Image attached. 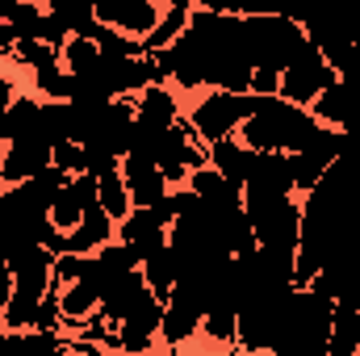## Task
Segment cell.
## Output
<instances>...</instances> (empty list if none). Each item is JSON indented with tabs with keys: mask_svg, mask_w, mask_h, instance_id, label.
<instances>
[{
	"mask_svg": "<svg viewBox=\"0 0 360 356\" xmlns=\"http://www.w3.org/2000/svg\"><path fill=\"white\" fill-rule=\"evenodd\" d=\"M323 130V122L310 109H297L281 96H256V113L239 126V143L256 155H293L306 151L314 143V134Z\"/></svg>",
	"mask_w": 360,
	"mask_h": 356,
	"instance_id": "obj_1",
	"label": "cell"
},
{
	"mask_svg": "<svg viewBox=\"0 0 360 356\" xmlns=\"http://www.w3.org/2000/svg\"><path fill=\"white\" fill-rule=\"evenodd\" d=\"M331 314L335 306L327 298H319L314 289H293L272 356H327L331 344Z\"/></svg>",
	"mask_w": 360,
	"mask_h": 356,
	"instance_id": "obj_2",
	"label": "cell"
},
{
	"mask_svg": "<svg viewBox=\"0 0 360 356\" xmlns=\"http://www.w3.org/2000/svg\"><path fill=\"white\" fill-rule=\"evenodd\" d=\"M248 25V46H252V68L256 72H289L293 59L306 51L302 21L281 17V13H243Z\"/></svg>",
	"mask_w": 360,
	"mask_h": 356,
	"instance_id": "obj_3",
	"label": "cell"
},
{
	"mask_svg": "<svg viewBox=\"0 0 360 356\" xmlns=\"http://www.w3.org/2000/svg\"><path fill=\"white\" fill-rule=\"evenodd\" d=\"M243 214H248V222L256 231V248L297 252V239H302V205L293 197L243 193Z\"/></svg>",
	"mask_w": 360,
	"mask_h": 356,
	"instance_id": "obj_4",
	"label": "cell"
},
{
	"mask_svg": "<svg viewBox=\"0 0 360 356\" xmlns=\"http://www.w3.org/2000/svg\"><path fill=\"white\" fill-rule=\"evenodd\" d=\"M289 293H293V285H285V289H256L243 302L239 327H235V344L243 352H252V356L272 352L276 331H281V319H285V306H289Z\"/></svg>",
	"mask_w": 360,
	"mask_h": 356,
	"instance_id": "obj_5",
	"label": "cell"
},
{
	"mask_svg": "<svg viewBox=\"0 0 360 356\" xmlns=\"http://www.w3.org/2000/svg\"><path fill=\"white\" fill-rule=\"evenodd\" d=\"M256 113V96L248 92V96H239V92H205L193 109H188V130H193V139H201L205 147H214V143H222V139H231L248 117Z\"/></svg>",
	"mask_w": 360,
	"mask_h": 356,
	"instance_id": "obj_6",
	"label": "cell"
},
{
	"mask_svg": "<svg viewBox=\"0 0 360 356\" xmlns=\"http://www.w3.org/2000/svg\"><path fill=\"white\" fill-rule=\"evenodd\" d=\"M331 84H335V72L327 68L323 51H314V46L306 42V51L293 59V68L281 72V92H276V96L289 101V105H297V109H310Z\"/></svg>",
	"mask_w": 360,
	"mask_h": 356,
	"instance_id": "obj_7",
	"label": "cell"
},
{
	"mask_svg": "<svg viewBox=\"0 0 360 356\" xmlns=\"http://www.w3.org/2000/svg\"><path fill=\"white\" fill-rule=\"evenodd\" d=\"M160 327H164V302L147 289V293L130 306V314L117 323L113 344H117L126 356H143L147 348H151V340L160 336Z\"/></svg>",
	"mask_w": 360,
	"mask_h": 356,
	"instance_id": "obj_8",
	"label": "cell"
},
{
	"mask_svg": "<svg viewBox=\"0 0 360 356\" xmlns=\"http://www.w3.org/2000/svg\"><path fill=\"white\" fill-rule=\"evenodd\" d=\"M92 4H96L101 25H109V30H117V34H126L134 42H147L151 30L164 17V8L155 0H92Z\"/></svg>",
	"mask_w": 360,
	"mask_h": 356,
	"instance_id": "obj_9",
	"label": "cell"
},
{
	"mask_svg": "<svg viewBox=\"0 0 360 356\" xmlns=\"http://www.w3.org/2000/svg\"><path fill=\"white\" fill-rule=\"evenodd\" d=\"M201 319H205V302H201V293L193 289V285H180L168 293V302H164V327H160V340L168 344V348H180L184 340H193L197 331H201Z\"/></svg>",
	"mask_w": 360,
	"mask_h": 356,
	"instance_id": "obj_10",
	"label": "cell"
},
{
	"mask_svg": "<svg viewBox=\"0 0 360 356\" xmlns=\"http://www.w3.org/2000/svg\"><path fill=\"white\" fill-rule=\"evenodd\" d=\"M155 168L164 172L168 184H180V180H188L197 168H210V160H205V151L193 143V130L176 122L168 134H164V143H160V155H155Z\"/></svg>",
	"mask_w": 360,
	"mask_h": 356,
	"instance_id": "obj_11",
	"label": "cell"
},
{
	"mask_svg": "<svg viewBox=\"0 0 360 356\" xmlns=\"http://www.w3.org/2000/svg\"><path fill=\"white\" fill-rule=\"evenodd\" d=\"M96 205H101V201H96V177L80 172V177L68 180V189H63L59 201L51 205V227L63 231V235H72V231L80 227V218H84L89 210H96Z\"/></svg>",
	"mask_w": 360,
	"mask_h": 356,
	"instance_id": "obj_12",
	"label": "cell"
},
{
	"mask_svg": "<svg viewBox=\"0 0 360 356\" xmlns=\"http://www.w3.org/2000/svg\"><path fill=\"white\" fill-rule=\"evenodd\" d=\"M117 243H126L134 252V260L143 268V260H151L155 252L168 248V231L151 218V210H130L122 222H117Z\"/></svg>",
	"mask_w": 360,
	"mask_h": 356,
	"instance_id": "obj_13",
	"label": "cell"
},
{
	"mask_svg": "<svg viewBox=\"0 0 360 356\" xmlns=\"http://www.w3.org/2000/svg\"><path fill=\"white\" fill-rule=\"evenodd\" d=\"M310 113H314L323 126H331V130H360V89L335 80L331 89L310 105Z\"/></svg>",
	"mask_w": 360,
	"mask_h": 356,
	"instance_id": "obj_14",
	"label": "cell"
},
{
	"mask_svg": "<svg viewBox=\"0 0 360 356\" xmlns=\"http://www.w3.org/2000/svg\"><path fill=\"white\" fill-rule=\"evenodd\" d=\"M122 180H126V193H130L134 210H151V205H160L172 193L164 172L155 164H147V160H122Z\"/></svg>",
	"mask_w": 360,
	"mask_h": 356,
	"instance_id": "obj_15",
	"label": "cell"
},
{
	"mask_svg": "<svg viewBox=\"0 0 360 356\" xmlns=\"http://www.w3.org/2000/svg\"><path fill=\"white\" fill-rule=\"evenodd\" d=\"M0 139L8 143V147H17V143H46L42 139V101H34V96H13V105H8V113H4V122H0ZM51 147V143H46Z\"/></svg>",
	"mask_w": 360,
	"mask_h": 356,
	"instance_id": "obj_16",
	"label": "cell"
},
{
	"mask_svg": "<svg viewBox=\"0 0 360 356\" xmlns=\"http://www.w3.org/2000/svg\"><path fill=\"white\" fill-rule=\"evenodd\" d=\"M306 289H314L319 298H327L331 306H352L360 310V265H331L323 268Z\"/></svg>",
	"mask_w": 360,
	"mask_h": 356,
	"instance_id": "obj_17",
	"label": "cell"
},
{
	"mask_svg": "<svg viewBox=\"0 0 360 356\" xmlns=\"http://www.w3.org/2000/svg\"><path fill=\"white\" fill-rule=\"evenodd\" d=\"M51 168V147L46 143H17V147H4V164H0V180L13 189V184H30L38 172Z\"/></svg>",
	"mask_w": 360,
	"mask_h": 356,
	"instance_id": "obj_18",
	"label": "cell"
},
{
	"mask_svg": "<svg viewBox=\"0 0 360 356\" xmlns=\"http://www.w3.org/2000/svg\"><path fill=\"white\" fill-rule=\"evenodd\" d=\"M243 193H264V197H293V168H289V155H256L252 164V177L243 184Z\"/></svg>",
	"mask_w": 360,
	"mask_h": 356,
	"instance_id": "obj_19",
	"label": "cell"
},
{
	"mask_svg": "<svg viewBox=\"0 0 360 356\" xmlns=\"http://www.w3.org/2000/svg\"><path fill=\"white\" fill-rule=\"evenodd\" d=\"M205 160H210V168L218 172V177L226 180V184H235V189H243L248 177H252V164H256V151H248L239 139H222V143H214V147H205Z\"/></svg>",
	"mask_w": 360,
	"mask_h": 356,
	"instance_id": "obj_20",
	"label": "cell"
},
{
	"mask_svg": "<svg viewBox=\"0 0 360 356\" xmlns=\"http://www.w3.org/2000/svg\"><path fill=\"white\" fill-rule=\"evenodd\" d=\"M188 193L193 197H201L214 214H231V210H243V189H235V184H226V180L218 177L214 168H197L193 177H188Z\"/></svg>",
	"mask_w": 360,
	"mask_h": 356,
	"instance_id": "obj_21",
	"label": "cell"
},
{
	"mask_svg": "<svg viewBox=\"0 0 360 356\" xmlns=\"http://www.w3.org/2000/svg\"><path fill=\"white\" fill-rule=\"evenodd\" d=\"M113 227H117V222H113L101 205L89 210V214L80 218V227L68 235V252H72V256H96L105 243H113V239H117V235H113Z\"/></svg>",
	"mask_w": 360,
	"mask_h": 356,
	"instance_id": "obj_22",
	"label": "cell"
},
{
	"mask_svg": "<svg viewBox=\"0 0 360 356\" xmlns=\"http://www.w3.org/2000/svg\"><path fill=\"white\" fill-rule=\"evenodd\" d=\"M134 117H139V122H151V126H164V130H172L176 122H184V117H180L176 96H172L168 84H151L147 92H139V101H134Z\"/></svg>",
	"mask_w": 360,
	"mask_h": 356,
	"instance_id": "obj_23",
	"label": "cell"
},
{
	"mask_svg": "<svg viewBox=\"0 0 360 356\" xmlns=\"http://www.w3.org/2000/svg\"><path fill=\"white\" fill-rule=\"evenodd\" d=\"M327 356H360V310H352V306H335Z\"/></svg>",
	"mask_w": 360,
	"mask_h": 356,
	"instance_id": "obj_24",
	"label": "cell"
},
{
	"mask_svg": "<svg viewBox=\"0 0 360 356\" xmlns=\"http://www.w3.org/2000/svg\"><path fill=\"white\" fill-rule=\"evenodd\" d=\"M46 13L68 30V38H89V30L96 25V4L92 0H55Z\"/></svg>",
	"mask_w": 360,
	"mask_h": 356,
	"instance_id": "obj_25",
	"label": "cell"
},
{
	"mask_svg": "<svg viewBox=\"0 0 360 356\" xmlns=\"http://www.w3.org/2000/svg\"><path fill=\"white\" fill-rule=\"evenodd\" d=\"M184 25H188V4H184V0L168 4V8H164V17H160V25H155V30H151V38L143 42V55H160V51H168L180 34H184Z\"/></svg>",
	"mask_w": 360,
	"mask_h": 356,
	"instance_id": "obj_26",
	"label": "cell"
},
{
	"mask_svg": "<svg viewBox=\"0 0 360 356\" xmlns=\"http://www.w3.org/2000/svg\"><path fill=\"white\" fill-rule=\"evenodd\" d=\"M42 17H46V8H38V4H0V21L8 25L13 42H38Z\"/></svg>",
	"mask_w": 360,
	"mask_h": 356,
	"instance_id": "obj_27",
	"label": "cell"
},
{
	"mask_svg": "<svg viewBox=\"0 0 360 356\" xmlns=\"http://www.w3.org/2000/svg\"><path fill=\"white\" fill-rule=\"evenodd\" d=\"M143 276H147V289L160 302H168V293L176 289V256H172V248H164L151 260H143Z\"/></svg>",
	"mask_w": 360,
	"mask_h": 356,
	"instance_id": "obj_28",
	"label": "cell"
},
{
	"mask_svg": "<svg viewBox=\"0 0 360 356\" xmlns=\"http://www.w3.org/2000/svg\"><path fill=\"white\" fill-rule=\"evenodd\" d=\"M96 201H101V210L113 218V222H122L134 205H130V193H126V180H122V168L117 172H105V177L96 180Z\"/></svg>",
	"mask_w": 360,
	"mask_h": 356,
	"instance_id": "obj_29",
	"label": "cell"
},
{
	"mask_svg": "<svg viewBox=\"0 0 360 356\" xmlns=\"http://www.w3.org/2000/svg\"><path fill=\"white\" fill-rule=\"evenodd\" d=\"M235 327H239V314L226 306H210L201 319V336H210L214 344H235Z\"/></svg>",
	"mask_w": 360,
	"mask_h": 356,
	"instance_id": "obj_30",
	"label": "cell"
},
{
	"mask_svg": "<svg viewBox=\"0 0 360 356\" xmlns=\"http://www.w3.org/2000/svg\"><path fill=\"white\" fill-rule=\"evenodd\" d=\"M323 59H327V68L335 72V80L360 89V46H335V51H327Z\"/></svg>",
	"mask_w": 360,
	"mask_h": 356,
	"instance_id": "obj_31",
	"label": "cell"
},
{
	"mask_svg": "<svg viewBox=\"0 0 360 356\" xmlns=\"http://www.w3.org/2000/svg\"><path fill=\"white\" fill-rule=\"evenodd\" d=\"M34 76L38 72H51V68H63V59H59V51L55 46H46V42H17V51H13Z\"/></svg>",
	"mask_w": 360,
	"mask_h": 356,
	"instance_id": "obj_32",
	"label": "cell"
},
{
	"mask_svg": "<svg viewBox=\"0 0 360 356\" xmlns=\"http://www.w3.org/2000/svg\"><path fill=\"white\" fill-rule=\"evenodd\" d=\"M51 164H55L59 172H68V177H80V172H84V147H80V143H63V147L51 151Z\"/></svg>",
	"mask_w": 360,
	"mask_h": 356,
	"instance_id": "obj_33",
	"label": "cell"
},
{
	"mask_svg": "<svg viewBox=\"0 0 360 356\" xmlns=\"http://www.w3.org/2000/svg\"><path fill=\"white\" fill-rule=\"evenodd\" d=\"M276 92H281L276 72H252V96H276Z\"/></svg>",
	"mask_w": 360,
	"mask_h": 356,
	"instance_id": "obj_34",
	"label": "cell"
},
{
	"mask_svg": "<svg viewBox=\"0 0 360 356\" xmlns=\"http://www.w3.org/2000/svg\"><path fill=\"white\" fill-rule=\"evenodd\" d=\"M17 51V42H13V34H8V25L0 21V55H13Z\"/></svg>",
	"mask_w": 360,
	"mask_h": 356,
	"instance_id": "obj_35",
	"label": "cell"
},
{
	"mask_svg": "<svg viewBox=\"0 0 360 356\" xmlns=\"http://www.w3.org/2000/svg\"><path fill=\"white\" fill-rule=\"evenodd\" d=\"M0 327H4V310H0Z\"/></svg>",
	"mask_w": 360,
	"mask_h": 356,
	"instance_id": "obj_36",
	"label": "cell"
},
{
	"mask_svg": "<svg viewBox=\"0 0 360 356\" xmlns=\"http://www.w3.org/2000/svg\"><path fill=\"white\" fill-rule=\"evenodd\" d=\"M0 164H4V147H0Z\"/></svg>",
	"mask_w": 360,
	"mask_h": 356,
	"instance_id": "obj_37",
	"label": "cell"
}]
</instances>
